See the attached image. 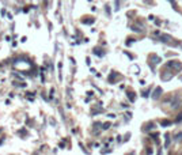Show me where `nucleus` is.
Wrapping results in <instances>:
<instances>
[{
    "mask_svg": "<svg viewBox=\"0 0 182 155\" xmlns=\"http://www.w3.org/2000/svg\"><path fill=\"white\" fill-rule=\"evenodd\" d=\"M167 68H170L175 72L182 71V63L178 60H170V61H167Z\"/></svg>",
    "mask_w": 182,
    "mask_h": 155,
    "instance_id": "1",
    "label": "nucleus"
},
{
    "mask_svg": "<svg viewBox=\"0 0 182 155\" xmlns=\"http://www.w3.org/2000/svg\"><path fill=\"white\" fill-rule=\"evenodd\" d=\"M159 41H162L164 44H169V45H178V42H175L174 38L169 34H159Z\"/></svg>",
    "mask_w": 182,
    "mask_h": 155,
    "instance_id": "2",
    "label": "nucleus"
},
{
    "mask_svg": "<svg viewBox=\"0 0 182 155\" xmlns=\"http://www.w3.org/2000/svg\"><path fill=\"white\" fill-rule=\"evenodd\" d=\"M162 63V59L159 57L158 55H150L148 56V64L152 69H155V64H160Z\"/></svg>",
    "mask_w": 182,
    "mask_h": 155,
    "instance_id": "3",
    "label": "nucleus"
},
{
    "mask_svg": "<svg viewBox=\"0 0 182 155\" xmlns=\"http://www.w3.org/2000/svg\"><path fill=\"white\" fill-rule=\"evenodd\" d=\"M132 30L136 33H144L146 32V27H144V25H143L141 22H136V25L132 26Z\"/></svg>",
    "mask_w": 182,
    "mask_h": 155,
    "instance_id": "4",
    "label": "nucleus"
},
{
    "mask_svg": "<svg viewBox=\"0 0 182 155\" xmlns=\"http://www.w3.org/2000/svg\"><path fill=\"white\" fill-rule=\"evenodd\" d=\"M162 93H163V90H162V87H156L155 88V91L152 93V100H155V101H158L160 97H162Z\"/></svg>",
    "mask_w": 182,
    "mask_h": 155,
    "instance_id": "5",
    "label": "nucleus"
},
{
    "mask_svg": "<svg viewBox=\"0 0 182 155\" xmlns=\"http://www.w3.org/2000/svg\"><path fill=\"white\" fill-rule=\"evenodd\" d=\"M160 78H162V80H170V79H173V74L171 72H169L167 69H164V71H162V74H160Z\"/></svg>",
    "mask_w": 182,
    "mask_h": 155,
    "instance_id": "6",
    "label": "nucleus"
},
{
    "mask_svg": "<svg viewBox=\"0 0 182 155\" xmlns=\"http://www.w3.org/2000/svg\"><path fill=\"white\" fill-rule=\"evenodd\" d=\"M170 105H171V109H177V107L181 105V102H179V97H178V95H175L174 98L171 100Z\"/></svg>",
    "mask_w": 182,
    "mask_h": 155,
    "instance_id": "7",
    "label": "nucleus"
},
{
    "mask_svg": "<svg viewBox=\"0 0 182 155\" xmlns=\"http://www.w3.org/2000/svg\"><path fill=\"white\" fill-rule=\"evenodd\" d=\"M155 124L154 123H148V124H146L144 125V128H143V131L144 132H150V131H152V129H155Z\"/></svg>",
    "mask_w": 182,
    "mask_h": 155,
    "instance_id": "8",
    "label": "nucleus"
},
{
    "mask_svg": "<svg viewBox=\"0 0 182 155\" xmlns=\"http://www.w3.org/2000/svg\"><path fill=\"white\" fill-rule=\"evenodd\" d=\"M95 22V19L94 18H90V16H84L83 19H82V23H84V25H92Z\"/></svg>",
    "mask_w": 182,
    "mask_h": 155,
    "instance_id": "9",
    "label": "nucleus"
},
{
    "mask_svg": "<svg viewBox=\"0 0 182 155\" xmlns=\"http://www.w3.org/2000/svg\"><path fill=\"white\" fill-rule=\"evenodd\" d=\"M99 128H102V124L101 123H94V129H92V133H94V135H98L99 133Z\"/></svg>",
    "mask_w": 182,
    "mask_h": 155,
    "instance_id": "10",
    "label": "nucleus"
},
{
    "mask_svg": "<svg viewBox=\"0 0 182 155\" xmlns=\"http://www.w3.org/2000/svg\"><path fill=\"white\" fill-rule=\"evenodd\" d=\"M159 124H160V127L167 128V127H170V125H171L173 123H171L170 120H160V123H159Z\"/></svg>",
    "mask_w": 182,
    "mask_h": 155,
    "instance_id": "11",
    "label": "nucleus"
},
{
    "mask_svg": "<svg viewBox=\"0 0 182 155\" xmlns=\"http://www.w3.org/2000/svg\"><path fill=\"white\" fill-rule=\"evenodd\" d=\"M127 97L129 98V101H131V102H135V101H136V95H135V93H133V91H128L127 93Z\"/></svg>",
    "mask_w": 182,
    "mask_h": 155,
    "instance_id": "12",
    "label": "nucleus"
},
{
    "mask_svg": "<svg viewBox=\"0 0 182 155\" xmlns=\"http://www.w3.org/2000/svg\"><path fill=\"white\" fill-rule=\"evenodd\" d=\"M92 52H94V55H97V56H98V57H102V56L105 55V52H103L101 48H95Z\"/></svg>",
    "mask_w": 182,
    "mask_h": 155,
    "instance_id": "13",
    "label": "nucleus"
},
{
    "mask_svg": "<svg viewBox=\"0 0 182 155\" xmlns=\"http://www.w3.org/2000/svg\"><path fill=\"white\" fill-rule=\"evenodd\" d=\"M117 78H118L117 72H111L110 75H109V82H110V83H113V82H114V80L117 79Z\"/></svg>",
    "mask_w": 182,
    "mask_h": 155,
    "instance_id": "14",
    "label": "nucleus"
},
{
    "mask_svg": "<svg viewBox=\"0 0 182 155\" xmlns=\"http://www.w3.org/2000/svg\"><path fill=\"white\" fill-rule=\"evenodd\" d=\"M150 136L152 137V140H155L156 143H159V133H158V132H155V133H150Z\"/></svg>",
    "mask_w": 182,
    "mask_h": 155,
    "instance_id": "15",
    "label": "nucleus"
},
{
    "mask_svg": "<svg viewBox=\"0 0 182 155\" xmlns=\"http://www.w3.org/2000/svg\"><path fill=\"white\" fill-rule=\"evenodd\" d=\"M170 143H171V137H170V135H169V133H166V143H164V147L169 148Z\"/></svg>",
    "mask_w": 182,
    "mask_h": 155,
    "instance_id": "16",
    "label": "nucleus"
},
{
    "mask_svg": "<svg viewBox=\"0 0 182 155\" xmlns=\"http://www.w3.org/2000/svg\"><path fill=\"white\" fill-rule=\"evenodd\" d=\"M110 127H111V124L109 123V121H107V123H103V124H102V129H103V131H107V129H109Z\"/></svg>",
    "mask_w": 182,
    "mask_h": 155,
    "instance_id": "17",
    "label": "nucleus"
},
{
    "mask_svg": "<svg viewBox=\"0 0 182 155\" xmlns=\"http://www.w3.org/2000/svg\"><path fill=\"white\" fill-rule=\"evenodd\" d=\"M150 94H151V90H150V88H148V90H144V91L141 93V95H143V97H146V98L150 95Z\"/></svg>",
    "mask_w": 182,
    "mask_h": 155,
    "instance_id": "18",
    "label": "nucleus"
},
{
    "mask_svg": "<svg viewBox=\"0 0 182 155\" xmlns=\"http://www.w3.org/2000/svg\"><path fill=\"white\" fill-rule=\"evenodd\" d=\"M175 140H177V142H182V132H179V133L175 135Z\"/></svg>",
    "mask_w": 182,
    "mask_h": 155,
    "instance_id": "19",
    "label": "nucleus"
},
{
    "mask_svg": "<svg viewBox=\"0 0 182 155\" xmlns=\"http://www.w3.org/2000/svg\"><path fill=\"white\" fill-rule=\"evenodd\" d=\"M175 123H182V113H179L177 116V119H175Z\"/></svg>",
    "mask_w": 182,
    "mask_h": 155,
    "instance_id": "20",
    "label": "nucleus"
},
{
    "mask_svg": "<svg viewBox=\"0 0 182 155\" xmlns=\"http://www.w3.org/2000/svg\"><path fill=\"white\" fill-rule=\"evenodd\" d=\"M14 84H16V86H19V87H24L26 84L22 83V82H14Z\"/></svg>",
    "mask_w": 182,
    "mask_h": 155,
    "instance_id": "21",
    "label": "nucleus"
},
{
    "mask_svg": "<svg viewBox=\"0 0 182 155\" xmlns=\"http://www.w3.org/2000/svg\"><path fill=\"white\" fill-rule=\"evenodd\" d=\"M169 1L173 4V8H174V10H177V3H175V0H169Z\"/></svg>",
    "mask_w": 182,
    "mask_h": 155,
    "instance_id": "22",
    "label": "nucleus"
},
{
    "mask_svg": "<svg viewBox=\"0 0 182 155\" xmlns=\"http://www.w3.org/2000/svg\"><path fill=\"white\" fill-rule=\"evenodd\" d=\"M105 10H106L107 15H110V7H109V6H105Z\"/></svg>",
    "mask_w": 182,
    "mask_h": 155,
    "instance_id": "23",
    "label": "nucleus"
},
{
    "mask_svg": "<svg viewBox=\"0 0 182 155\" xmlns=\"http://www.w3.org/2000/svg\"><path fill=\"white\" fill-rule=\"evenodd\" d=\"M87 95H88V97H92V95H94V93H92V91H88V93H87Z\"/></svg>",
    "mask_w": 182,
    "mask_h": 155,
    "instance_id": "24",
    "label": "nucleus"
},
{
    "mask_svg": "<svg viewBox=\"0 0 182 155\" xmlns=\"http://www.w3.org/2000/svg\"><path fill=\"white\" fill-rule=\"evenodd\" d=\"M3 140H4V137H1V139H0V144L3 143Z\"/></svg>",
    "mask_w": 182,
    "mask_h": 155,
    "instance_id": "25",
    "label": "nucleus"
},
{
    "mask_svg": "<svg viewBox=\"0 0 182 155\" xmlns=\"http://www.w3.org/2000/svg\"><path fill=\"white\" fill-rule=\"evenodd\" d=\"M1 131H3V128H0V133H1Z\"/></svg>",
    "mask_w": 182,
    "mask_h": 155,
    "instance_id": "26",
    "label": "nucleus"
},
{
    "mask_svg": "<svg viewBox=\"0 0 182 155\" xmlns=\"http://www.w3.org/2000/svg\"><path fill=\"white\" fill-rule=\"evenodd\" d=\"M179 79H181V80H182V76H179Z\"/></svg>",
    "mask_w": 182,
    "mask_h": 155,
    "instance_id": "27",
    "label": "nucleus"
},
{
    "mask_svg": "<svg viewBox=\"0 0 182 155\" xmlns=\"http://www.w3.org/2000/svg\"><path fill=\"white\" fill-rule=\"evenodd\" d=\"M181 105H182V102H181Z\"/></svg>",
    "mask_w": 182,
    "mask_h": 155,
    "instance_id": "28",
    "label": "nucleus"
}]
</instances>
